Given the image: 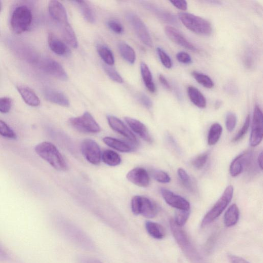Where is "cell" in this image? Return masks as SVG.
Masks as SVG:
<instances>
[{"label": "cell", "mask_w": 263, "mask_h": 263, "mask_svg": "<svg viewBox=\"0 0 263 263\" xmlns=\"http://www.w3.org/2000/svg\"><path fill=\"white\" fill-rule=\"evenodd\" d=\"M126 17L141 42L146 46L152 47L153 41L151 36L142 20L137 15L132 12L128 13Z\"/></svg>", "instance_id": "11"}, {"label": "cell", "mask_w": 263, "mask_h": 263, "mask_svg": "<svg viewBox=\"0 0 263 263\" xmlns=\"http://www.w3.org/2000/svg\"><path fill=\"white\" fill-rule=\"evenodd\" d=\"M35 62L39 68L44 72L62 81L67 80L66 72L57 61L49 58H43Z\"/></svg>", "instance_id": "9"}, {"label": "cell", "mask_w": 263, "mask_h": 263, "mask_svg": "<svg viewBox=\"0 0 263 263\" xmlns=\"http://www.w3.org/2000/svg\"><path fill=\"white\" fill-rule=\"evenodd\" d=\"M142 4L146 9L152 12V13L162 21L174 25L178 24L175 16L171 13L149 3L143 2Z\"/></svg>", "instance_id": "20"}, {"label": "cell", "mask_w": 263, "mask_h": 263, "mask_svg": "<svg viewBox=\"0 0 263 263\" xmlns=\"http://www.w3.org/2000/svg\"><path fill=\"white\" fill-rule=\"evenodd\" d=\"M103 68L105 72L112 81L119 83H122L123 82L122 77L111 66L104 65Z\"/></svg>", "instance_id": "38"}, {"label": "cell", "mask_w": 263, "mask_h": 263, "mask_svg": "<svg viewBox=\"0 0 263 263\" xmlns=\"http://www.w3.org/2000/svg\"><path fill=\"white\" fill-rule=\"evenodd\" d=\"M171 4L176 8L181 10H186L187 8V3L186 1H170Z\"/></svg>", "instance_id": "50"}, {"label": "cell", "mask_w": 263, "mask_h": 263, "mask_svg": "<svg viewBox=\"0 0 263 263\" xmlns=\"http://www.w3.org/2000/svg\"><path fill=\"white\" fill-rule=\"evenodd\" d=\"M48 11L51 17L63 25L68 23L66 10L58 1H51L48 4Z\"/></svg>", "instance_id": "18"}, {"label": "cell", "mask_w": 263, "mask_h": 263, "mask_svg": "<svg viewBox=\"0 0 263 263\" xmlns=\"http://www.w3.org/2000/svg\"><path fill=\"white\" fill-rule=\"evenodd\" d=\"M190 210H178L174 220L177 225L182 227L186 222L190 216Z\"/></svg>", "instance_id": "39"}, {"label": "cell", "mask_w": 263, "mask_h": 263, "mask_svg": "<svg viewBox=\"0 0 263 263\" xmlns=\"http://www.w3.org/2000/svg\"><path fill=\"white\" fill-rule=\"evenodd\" d=\"M81 148L84 157L89 162L94 165H98L100 163V148L94 140L90 139H84L82 142Z\"/></svg>", "instance_id": "12"}, {"label": "cell", "mask_w": 263, "mask_h": 263, "mask_svg": "<svg viewBox=\"0 0 263 263\" xmlns=\"http://www.w3.org/2000/svg\"><path fill=\"white\" fill-rule=\"evenodd\" d=\"M152 174L153 178L159 182L166 183L171 181V177L164 171L155 170L153 171Z\"/></svg>", "instance_id": "43"}, {"label": "cell", "mask_w": 263, "mask_h": 263, "mask_svg": "<svg viewBox=\"0 0 263 263\" xmlns=\"http://www.w3.org/2000/svg\"><path fill=\"white\" fill-rule=\"evenodd\" d=\"M157 52L163 65L166 68H171L172 67V62L169 55L160 47L157 48Z\"/></svg>", "instance_id": "41"}, {"label": "cell", "mask_w": 263, "mask_h": 263, "mask_svg": "<svg viewBox=\"0 0 263 263\" xmlns=\"http://www.w3.org/2000/svg\"><path fill=\"white\" fill-rule=\"evenodd\" d=\"M140 70L143 81L147 89L152 93L155 92L156 91V86L148 66L145 63L142 62L140 64Z\"/></svg>", "instance_id": "28"}, {"label": "cell", "mask_w": 263, "mask_h": 263, "mask_svg": "<svg viewBox=\"0 0 263 263\" xmlns=\"http://www.w3.org/2000/svg\"><path fill=\"white\" fill-rule=\"evenodd\" d=\"M77 260L78 263H103L96 258L87 256H79Z\"/></svg>", "instance_id": "49"}, {"label": "cell", "mask_w": 263, "mask_h": 263, "mask_svg": "<svg viewBox=\"0 0 263 263\" xmlns=\"http://www.w3.org/2000/svg\"><path fill=\"white\" fill-rule=\"evenodd\" d=\"M32 22V11L28 7L22 5L13 10L10 19V25L15 33L19 34L26 31L30 27Z\"/></svg>", "instance_id": "6"}, {"label": "cell", "mask_w": 263, "mask_h": 263, "mask_svg": "<svg viewBox=\"0 0 263 263\" xmlns=\"http://www.w3.org/2000/svg\"><path fill=\"white\" fill-rule=\"evenodd\" d=\"M159 80L160 82V83L162 84V85L167 89L168 90H171V86L170 85V83H168L167 79L165 78V77L160 74L159 75Z\"/></svg>", "instance_id": "52"}, {"label": "cell", "mask_w": 263, "mask_h": 263, "mask_svg": "<svg viewBox=\"0 0 263 263\" xmlns=\"http://www.w3.org/2000/svg\"><path fill=\"white\" fill-rule=\"evenodd\" d=\"M1 10H2V4H1V2H0V12L1 11Z\"/></svg>", "instance_id": "55"}, {"label": "cell", "mask_w": 263, "mask_h": 263, "mask_svg": "<svg viewBox=\"0 0 263 263\" xmlns=\"http://www.w3.org/2000/svg\"><path fill=\"white\" fill-rule=\"evenodd\" d=\"M78 7L85 20L88 23L93 24L96 18L94 11L88 3L83 1H72Z\"/></svg>", "instance_id": "25"}, {"label": "cell", "mask_w": 263, "mask_h": 263, "mask_svg": "<svg viewBox=\"0 0 263 263\" xmlns=\"http://www.w3.org/2000/svg\"><path fill=\"white\" fill-rule=\"evenodd\" d=\"M145 227L147 233L155 239H161L165 236L164 229L158 223L146 221Z\"/></svg>", "instance_id": "27"}, {"label": "cell", "mask_w": 263, "mask_h": 263, "mask_svg": "<svg viewBox=\"0 0 263 263\" xmlns=\"http://www.w3.org/2000/svg\"><path fill=\"white\" fill-rule=\"evenodd\" d=\"M192 75L196 81L205 88H211L214 86L212 79L207 75L196 71L192 72Z\"/></svg>", "instance_id": "35"}, {"label": "cell", "mask_w": 263, "mask_h": 263, "mask_svg": "<svg viewBox=\"0 0 263 263\" xmlns=\"http://www.w3.org/2000/svg\"><path fill=\"white\" fill-rule=\"evenodd\" d=\"M257 162L261 170H262V152H261L258 156Z\"/></svg>", "instance_id": "53"}, {"label": "cell", "mask_w": 263, "mask_h": 263, "mask_svg": "<svg viewBox=\"0 0 263 263\" xmlns=\"http://www.w3.org/2000/svg\"><path fill=\"white\" fill-rule=\"evenodd\" d=\"M138 101L147 108H150L153 105V102L150 98L145 94L140 92L137 95Z\"/></svg>", "instance_id": "47"}, {"label": "cell", "mask_w": 263, "mask_h": 263, "mask_svg": "<svg viewBox=\"0 0 263 263\" xmlns=\"http://www.w3.org/2000/svg\"><path fill=\"white\" fill-rule=\"evenodd\" d=\"M131 209L135 215H141L148 218L155 217L158 212V206L153 201L141 196H135L133 197Z\"/></svg>", "instance_id": "7"}, {"label": "cell", "mask_w": 263, "mask_h": 263, "mask_svg": "<svg viewBox=\"0 0 263 263\" xmlns=\"http://www.w3.org/2000/svg\"><path fill=\"white\" fill-rule=\"evenodd\" d=\"M63 26V34L65 40L72 47L77 48L78 46V40L72 27L69 23Z\"/></svg>", "instance_id": "33"}, {"label": "cell", "mask_w": 263, "mask_h": 263, "mask_svg": "<svg viewBox=\"0 0 263 263\" xmlns=\"http://www.w3.org/2000/svg\"><path fill=\"white\" fill-rule=\"evenodd\" d=\"M236 122V115L232 112H228L226 118V126L228 132H231L234 129Z\"/></svg>", "instance_id": "44"}, {"label": "cell", "mask_w": 263, "mask_h": 263, "mask_svg": "<svg viewBox=\"0 0 263 263\" xmlns=\"http://www.w3.org/2000/svg\"><path fill=\"white\" fill-rule=\"evenodd\" d=\"M239 211L235 203L232 204L226 211L224 215V223L227 227L235 226L239 219Z\"/></svg>", "instance_id": "26"}, {"label": "cell", "mask_w": 263, "mask_h": 263, "mask_svg": "<svg viewBox=\"0 0 263 263\" xmlns=\"http://www.w3.org/2000/svg\"><path fill=\"white\" fill-rule=\"evenodd\" d=\"M44 96L48 101L62 106L68 107L70 102L68 98L61 91L46 88L43 90Z\"/></svg>", "instance_id": "21"}, {"label": "cell", "mask_w": 263, "mask_h": 263, "mask_svg": "<svg viewBox=\"0 0 263 263\" xmlns=\"http://www.w3.org/2000/svg\"><path fill=\"white\" fill-rule=\"evenodd\" d=\"M177 174L182 184L189 190H192V182L186 172L183 168L180 167L177 170Z\"/></svg>", "instance_id": "42"}, {"label": "cell", "mask_w": 263, "mask_h": 263, "mask_svg": "<svg viewBox=\"0 0 263 263\" xmlns=\"http://www.w3.org/2000/svg\"><path fill=\"white\" fill-rule=\"evenodd\" d=\"M230 263H250L245 259L235 255H229Z\"/></svg>", "instance_id": "51"}, {"label": "cell", "mask_w": 263, "mask_h": 263, "mask_svg": "<svg viewBox=\"0 0 263 263\" xmlns=\"http://www.w3.org/2000/svg\"><path fill=\"white\" fill-rule=\"evenodd\" d=\"M234 192L232 185L228 186L220 197L203 217L201 227H205L213 222L223 212L231 202Z\"/></svg>", "instance_id": "5"}, {"label": "cell", "mask_w": 263, "mask_h": 263, "mask_svg": "<svg viewBox=\"0 0 263 263\" xmlns=\"http://www.w3.org/2000/svg\"><path fill=\"white\" fill-rule=\"evenodd\" d=\"M165 32L167 37L176 44L191 51H198V49L195 45L187 40L175 28L167 26L165 27Z\"/></svg>", "instance_id": "16"}, {"label": "cell", "mask_w": 263, "mask_h": 263, "mask_svg": "<svg viewBox=\"0 0 263 263\" xmlns=\"http://www.w3.org/2000/svg\"><path fill=\"white\" fill-rule=\"evenodd\" d=\"M69 123L76 130L85 133H98L101 128L92 116L85 111L79 117L70 118Z\"/></svg>", "instance_id": "8"}, {"label": "cell", "mask_w": 263, "mask_h": 263, "mask_svg": "<svg viewBox=\"0 0 263 263\" xmlns=\"http://www.w3.org/2000/svg\"><path fill=\"white\" fill-rule=\"evenodd\" d=\"M118 49L122 58L128 63L133 64L136 61V55L135 50L127 44L120 42Z\"/></svg>", "instance_id": "30"}, {"label": "cell", "mask_w": 263, "mask_h": 263, "mask_svg": "<svg viewBox=\"0 0 263 263\" xmlns=\"http://www.w3.org/2000/svg\"><path fill=\"white\" fill-rule=\"evenodd\" d=\"M222 127L218 123L213 124L208 135V143L209 145H215L219 141L222 134Z\"/></svg>", "instance_id": "31"}, {"label": "cell", "mask_w": 263, "mask_h": 263, "mask_svg": "<svg viewBox=\"0 0 263 263\" xmlns=\"http://www.w3.org/2000/svg\"><path fill=\"white\" fill-rule=\"evenodd\" d=\"M177 60L182 63L189 64L192 62L191 56L184 51L179 52L176 54Z\"/></svg>", "instance_id": "48"}, {"label": "cell", "mask_w": 263, "mask_h": 263, "mask_svg": "<svg viewBox=\"0 0 263 263\" xmlns=\"http://www.w3.org/2000/svg\"><path fill=\"white\" fill-rule=\"evenodd\" d=\"M178 17L186 28L197 34L209 36L212 33L211 23L201 17L189 13L181 12L178 14Z\"/></svg>", "instance_id": "4"}, {"label": "cell", "mask_w": 263, "mask_h": 263, "mask_svg": "<svg viewBox=\"0 0 263 263\" xmlns=\"http://www.w3.org/2000/svg\"><path fill=\"white\" fill-rule=\"evenodd\" d=\"M104 163L109 166H116L121 162L120 156L115 151L109 149L104 151L101 155Z\"/></svg>", "instance_id": "32"}, {"label": "cell", "mask_w": 263, "mask_h": 263, "mask_svg": "<svg viewBox=\"0 0 263 263\" xmlns=\"http://www.w3.org/2000/svg\"><path fill=\"white\" fill-rule=\"evenodd\" d=\"M161 193L166 203L171 206L178 210H190V202L182 196L165 189H162L161 190Z\"/></svg>", "instance_id": "14"}, {"label": "cell", "mask_w": 263, "mask_h": 263, "mask_svg": "<svg viewBox=\"0 0 263 263\" xmlns=\"http://www.w3.org/2000/svg\"><path fill=\"white\" fill-rule=\"evenodd\" d=\"M221 104V102L220 101H217L215 103V106L216 108H218Z\"/></svg>", "instance_id": "54"}, {"label": "cell", "mask_w": 263, "mask_h": 263, "mask_svg": "<svg viewBox=\"0 0 263 263\" xmlns=\"http://www.w3.org/2000/svg\"><path fill=\"white\" fill-rule=\"evenodd\" d=\"M250 123V116L248 115L244 122V123L240 129L239 132L237 133L235 136L232 139L233 142H236L241 140L247 133Z\"/></svg>", "instance_id": "37"}, {"label": "cell", "mask_w": 263, "mask_h": 263, "mask_svg": "<svg viewBox=\"0 0 263 263\" xmlns=\"http://www.w3.org/2000/svg\"><path fill=\"white\" fill-rule=\"evenodd\" d=\"M170 225L176 241L186 257L193 263H202L200 254L182 227L177 225L173 219L170 220Z\"/></svg>", "instance_id": "1"}, {"label": "cell", "mask_w": 263, "mask_h": 263, "mask_svg": "<svg viewBox=\"0 0 263 263\" xmlns=\"http://www.w3.org/2000/svg\"><path fill=\"white\" fill-rule=\"evenodd\" d=\"M263 137V116L259 106L254 107L251 135L249 139L250 145L254 147L262 141Z\"/></svg>", "instance_id": "10"}, {"label": "cell", "mask_w": 263, "mask_h": 263, "mask_svg": "<svg viewBox=\"0 0 263 263\" xmlns=\"http://www.w3.org/2000/svg\"><path fill=\"white\" fill-rule=\"evenodd\" d=\"M60 229L66 238L78 247L89 251L95 249L96 246L93 241L80 228L66 222Z\"/></svg>", "instance_id": "3"}, {"label": "cell", "mask_w": 263, "mask_h": 263, "mask_svg": "<svg viewBox=\"0 0 263 263\" xmlns=\"http://www.w3.org/2000/svg\"><path fill=\"white\" fill-rule=\"evenodd\" d=\"M251 152H244L235 158L230 165V173L232 177L240 174L244 168H250L253 161Z\"/></svg>", "instance_id": "13"}, {"label": "cell", "mask_w": 263, "mask_h": 263, "mask_svg": "<svg viewBox=\"0 0 263 263\" xmlns=\"http://www.w3.org/2000/svg\"><path fill=\"white\" fill-rule=\"evenodd\" d=\"M97 51L98 54L106 65L111 66L115 63L114 54L110 49L104 45H98L97 46Z\"/></svg>", "instance_id": "34"}, {"label": "cell", "mask_w": 263, "mask_h": 263, "mask_svg": "<svg viewBox=\"0 0 263 263\" xmlns=\"http://www.w3.org/2000/svg\"><path fill=\"white\" fill-rule=\"evenodd\" d=\"M209 157V153L206 152L200 154L195 157L192 161L194 167L199 170L202 168L205 164Z\"/></svg>", "instance_id": "40"}, {"label": "cell", "mask_w": 263, "mask_h": 263, "mask_svg": "<svg viewBox=\"0 0 263 263\" xmlns=\"http://www.w3.org/2000/svg\"><path fill=\"white\" fill-rule=\"evenodd\" d=\"M187 93L191 101L195 105L201 108L206 107V99L197 88L193 86H189L187 88Z\"/></svg>", "instance_id": "24"}, {"label": "cell", "mask_w": 263, "mask_h": 263, "mask_svg": "<svg viewBox=\"0 0 263 263\" xmlns=\"http://www.w3.org/2000/svg\"><path fill=\"white\" fill-rule=\"evenodd\" d=\"M48 43L50 49L55 54L66 57L70 54V51L67 45L53 33L48 34Z\"/></svg>", "instance_id": "22"}, {"label": "cell", "mask_w": 263, "mask_h": 263, "mask_svg": "<svg viewBox=\"0 0 263 263\" xmlns=\"http://www.w3.org/2000/svg\"><path fill=\"white\" fill-rule=\"evenodd\" d=\"M12 102V100L10 98H0V112L3 114L8 112L11 109Z\"/></svg>", "instance_id": "46"}, {"label": "cell", "mask_w": 263, "mask_h": 263, "mask_svg": "<svg viewBox=\"0 0 263 263\" xmlns=\"http://www.w3.org/2000/svg\"><path fill=\"white\" fill-rule=\"evenodd\" d=\"M36 153L58 171L67 170L66 162L57 147L49 142H43L35 147Z\"/></svg>", "instance_id": "2"}, {"label": "cell", "mask_w": 263, "mask_h": 263, "mask_svg": "<svg viewBox=\"0 0 263 263\" xmlns=\"http://www.w3.org/2000/svg\"><path fill=\"white\" fill-rule=\"evenodd\" d=\"M107 26L114 32L121 34L124 32L122 25L117 20L110 19L107 21Z\"/></svg>", "instance_id": "45"}, {"label": "cell", "mask_w": 263, "mask_h": 263, "mask_svg": "<svg viewBox=\"0 0 263 263\" xmlns=\"http://www.w3.org/2000/svg\"><path fill=\"white\" fill-rule=\"evenodd\" d=\"M107 120L109 126L113 130L122 135L132 142L136 144L138 143L136 137L123 121L111 115L107 116Z\"/></svg>", "instance_id": "15"}, {"label": "cell", "mask_w": 263, "mask_h": 263, "mask_svg": "<svg viewBox=\"0 0 263 263\" xmlns=\"http://www.w3.org/2000/svg\"><path fill=\"white\" fill-rule=\"evenodd\" d=\"M103 141L109 147L121 152H129L133 150L132 147L127 143L114 138L105 137Z\"/></svg>", "instance_id": "29"}, {"label": "cell", "mask_w": 263, "mask_h": 263, "mask_svg": "<svg viewBox=\"0 0 263 263\" xmlns=\"http://www.w3.org/2000/svg\"><path fill=\"white\" fill-rule=\"evenodd\" d=\"M0 135L9 139H15L16 138V135L14 131L2 120H0Z\"/></svg>", "instance_id": "36"}, {"label": "cell", "mask_w": 263, "mask_h": 263, "mask_svg": "<svg viewBox=\"0 0 263 263\" xmlns=\"http://www.w3.org/2000/svg\"><path fill=\"white\" fill-rule=\"evenodd\" d=\"M124 119L130 128L142 139L148 143L153 142V138L148 129L143 123L137 119L128 117H125Z\"/></svg>", "instance_id": "19"}, {"label": "cell", "mask_w": 263, "mask_h": 263, "mask_svg": "<svg viewBox=\"0 0 263 263\" xmlns=\"http://www.w3.org/2000/svg\"><path fill=\"white\" fill-rule=\"evenodd\" d=\"M126 178L130 182L140 187H147L149 184V175L147 172L142 167H135L132 169L127 173Z\"/></svg>", "instance_id": "17"}, {"label": "cell", "mask_w": 263, "mask_h": 263, "mask_svg": "<svg viewBox=\"0 0 263 263\" xmlns=\"http://www.w3.org/2000/svg\"><path fill=\"white\" fill-rule=\"evenodd\" d=\"M17 89L24 102L29 106L36 107L40 105V100L30 87L25 85H17Z\"/></svg>", "instance_id": "23"}]
</instances>
